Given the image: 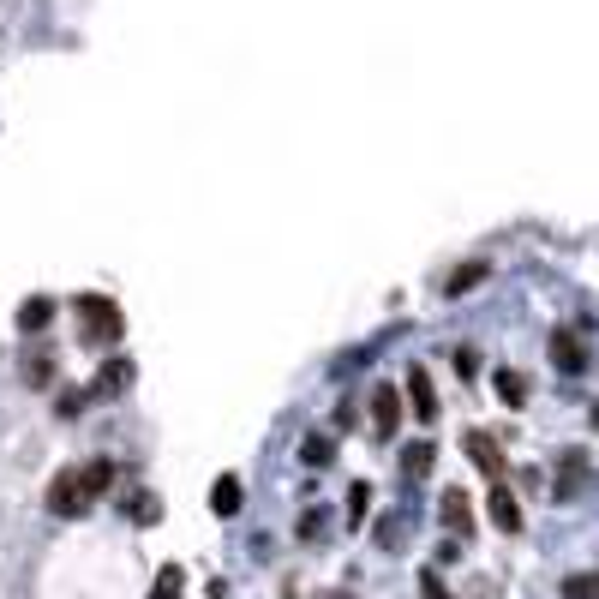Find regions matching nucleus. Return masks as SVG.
<instances>
[{"instance_id":"9","label":"nucleus","mask_w":599,"mask_h":599,"mask_svg":"<svg viewBox=\"0 0 599 599\" xmlns=\"http://www.w3.org/2000/svg\"><path fill=\"white\" fill-rule=\"evenodd\" d=\"M396 426H402V396H396L390 384H378V390H372V432H378V438H396Z\"/></svg>"},{"instance_id":"23","label":"nucleus","mask_w":599,"mask_h":599,"mask_svg":"<svg viewBox=\"0 0 599 599\" xmlns=\"http://www.w3.org/2000/svg\"><path fill=\"white\" fill-rule=\"evenodd\" d=\"M564 599H594V576H588V570L564 576Z\"/></svg>"},{"instance_id":"18","label":"nucleus","mask_w":599,"mask_h":599,"mask_svg":"<svg viewBox=\"0 0 599 599\" xmlns=\"http://www.w3.org/2000/svg\"><path fill=\"white\" fill-rule=\"evenodd\" d=\"M432 462H438V444H426V438H420L414 450H402V474H408V480H426Z\"/></svg>"},{"instance_id":"20","label":"nucleus","mask_w":599,"mask_h":599,"mask_svg":"<svg viewBox=\"0 0 599 599\" xmlns=\"http://www.w3.org/2000/svg\"><path fill=\"white\" fill-rule=\"evenodd\" d=\"M84 408H90V390H60V396H54V414H60V420H78Z\"/></svg>"},{"instance_id":"7","label":"nucleus","mask_w":599,"mask_h":599,"mask_svg":"<svg viewBox=\"0 0 599 599\" xmlns=\"http://www.w3.org/2000/svg\"><path fill=\"white\" fill-rule=\"evenodd\" d=\"M492 390H498V402H504V408H528L534 378H528L522 366H498V372H492Z\"/></svg>"},{"instance_id":"3","label":"nucleus","mask_w":599,"mask_h":599,"mask_svg":"<svg viewBox=\"0 0 599 599\" xmlns=\"http://www.w3.org/2000/svg\"><path fill=\"white\" fill-rule=\"evenodd\" d=\"M48 516H60V522H72V516H84L90 510V498H84V486H78V468H60L54 480H48Z\"/></svg>"},{"instance_id":"24","label":"nucleus","mask_w":599,"mask_h":599,"mask_svg":"<svg viewBox=\"0 0 599 599\" xmlns=\"http://www.w3.org/2000/svg\"><path fill=\"white\" fill-rule=\"evenodd\" d=\"M366 510H372V486H354L348 492V522H366Z\"/></svg>"},{"instance_id":"16","label":"nucleus","mask_w":599,"mask_h":599,"mask_svg":"<svg viewBox=\"0 0 599 599\" xmlns=\"http://www.w3.org/2000/svg\"><path fill=\"white\" fill-rule=\"evenodd\" d=\"M120 516H132L138 528H156V522H162V504H156V492H132V498L120 504Z\"/></svg>"},{"instance_id":"6","label":"nucleus","mask_w":599,"mask_h":599,"mask_svg":"<svg viewBox=\"0 0 599 599\" xmlns=\"http://www.w3.org/2000/svg\"><path fill=\"white\" fill-rule=\"evenodd\" d=\"M468 456H474V468H480L486 480H498V486H504V450H498V438H492L486 426H474V432H468Z\"/></svg>"},{"instance_id":"14","label":"nucleus","mask_w":599,"mask_h":599,"mask_svg":"<svg viewBox=\"0 0 599 599\" xmlns=\"http://www.w3.org/2000/svg\"><path fill=\"white\" fill-rule=\"evenodd\" d=\"M480 282H486V258H468L462 270H450V276H444V294L456 300V294H468V288H480Z\"/></svg>"},{"instance_id":"25","label":"nucleus","mask_w":599,"mask_h":599,"mask_svg":"<svg viewBox=\"0 0 599 599\" xmlns=\"http://www.w3.org/2000/svg\"><path fill=\"white\" fill-rule=\"evenodd\" d=\"M426 594H432V599H450L444 588H438V576H426Z\"/></svg>"},{"instance_id":"2","label":"nucleus","mask_w":599,"mask_h":599,"mask_svg":"<svg viewBox=\"0 0 599 599\" xmlns=\"http://www.w3.org/2000/svg\"><path fill=\"white\" fill-rule=\"evenodd\" d=\"M546 354H552V366L564 378H582L588 372V336H582V324H558L552 342H546Z\"/></svg>"},{"instance_id":"17","label":"nucleus","mask_w":599,"mask_h":599,"mask_svg":"<svg viewBox=\"0 0 599 599\" xmlns=\"http://www.w3.org/2000/svg\"><path fill=\"white\" fill-rule=\"evenodd\" d=\"M300 462H306V468H330V462H336V438H330V432H312V438L300 444Z\"/></svg>"},{"instance_id":"8","label":"nucleus","mask_w":599,"mask_h":599,"mask_svg":"<svg viewBox=\"0 0 599 599\" xmlns=\"http://www.w3.org/2000/svg\"><path fill=\"white\" fill-rule=\"evenodd\" d=\"M408 408H414V420H426V426L438 420V390H432V372H426V366L408 372ZM408 408H402V414H408Z\"/></svg>"},{"instance_id":"22","label":"nucleus","mask_w":599,"mask_h":599,"mask_svg":"<svg viewBox=\"0 0 599 599\" xmlns=\"http://www.w3.org/2000/svg\"><path fill=\"white\" fill-rule=\"evenodd\" d=\"M120 384H132V366H126V360H108L102 378H96V390H120Z\"/></svg>"},{"instance_id":"1","label":"nucleus","mask_w":599,"mask_h":599,"mask_svg":"<svg viewBox=\"0 0 599 599\" xmlns=\"http://www.w3.org/2000/svg\"><path fill=\"white\" fill-rule=\"evenodd\" d=\"M72 312H78V336H84V342H102V348H108V342H120V330H126V312H120L108 294H78Z\"/></svg>"},{"instance_id":"10","label":"nucleus","mask_w":599,"mask_h":599,"mask_svg":"<svg viewBox=\"0 0 599 599\" xmlns=\"http://www.w3.org/2000/svg\"><path fill=\"white\" fill-rule=\"evenodd\" d=\"M438 504H444V510H438V516H444V528L468 540V528H474V498H468V492H444Z\"/></svg>"},{"instance_id":"15","label":"nucleus","mask_w":599,"mask_h":599,"mask_svg":"<svg viewBox=\"0 0 599 599\" xmlns=\"http://www.w3.org/2000/svg\"><path fill=\"white\" fill-rule=\"evenodd\" d=\"M54 378H60V360H54L48 348H36V354L24 360V384H30V390H42V384H54Z\"/></svg>"},{"instance_id":"12","label":"nucleus","mask_w":599,"mask_h":599,"mask_svg":"<svg viewBox=\"0 0 599 599\" xmlns=\"http://www.w3.org/2000/svg\"><path fill=\"white\" fill-rule=\"evenodd\" d=\"M48 324H54V300H48V294H30V300L18 306V330L30 336V330H48Z\"/></svg>"},{"instance_id":"21","label":"nucleus","mask_w":599,"mask_h":599,"mask_svg":"<svg viewBox=\"0 0 599 599\" xmlns=\"http://www.w3.org/2000/svg\"><path fill=\"white\" fill-rule=\"evenodd\" d=\"M450 372H456L462 384H468V378H480V348H456V354H450Z\"/></svg>"},{"instance_id":"13","label":"nucleus","mask_w":599,"mask_h":599,"mask_svg":"<svg viewBox=\"0 0 599 599\" xmlns=\"http://www.w3.org/2000/svg\"><path fill=\"white\" fill-rule=\"evenodd\" d=\"M240 498H246V486H240L234 474H222V480L210 486V510H216V516H240Z\"/></svg>"},{"instance_id":"5","label":"nucleus","mask_w":599,"mask_h":599,"mask_svg":"<svg viewBox=\"0 0 599 599\" xmlns=\"http://www.w3.org/2000/svg\"><path fill=\"white\" fill-rule=\"evenodd\" d=\"M486 516H492V528H498V534H522V522H528V510H522V498H516L510 486H492Z\"/></svg>"},{"instance_id":"11","label":"nucleus","mask_w":599,"mask_h":599,"mask_svg":"<svg viewBox=\"0 0 599 599\" xmlns=\"http://www.w3.org/2000/svg\"><path fill=\"white\" fill-rule=\"evenodd\" d=\"M114 480H120V468H114L108 456H96V462H84V468H78V486H84V498H102Z\"/></svg>"},{"instance_id":"19","label":"nucleus","mask_w":599,"mask_h":599,"mask_svg":"<svg viewBox=\"0 0 599 599\" xmlns=\"http://www.w3.org/2000/svg\"><path fill=\"white\" fill-rule=\"evenodd\" d=\"M180 588H186L180 564H162V570H156V588H150V599H180Z\"/></svg>"},{"instance_id":"4","label":"nucleus","mask_w":599,"mask_h":599,"mask_svg":"<svg viewBox=\"0 0 599 599\" xmlns=\"http://www.w3.org/2000/svg\"><path fill=\"white\" fill-rule=\"evenodd\" d=\"M582 486H588V450H564V462L552 474V498L570 504V498H582Z\"/></svg>"}]
</instances>
